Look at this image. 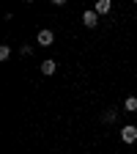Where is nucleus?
<instances>
[{"label": "nucleus", "mask_w": 137, "mask_h": 154, "mask_svg": "<svg viewBox=\"0 0 137 154\" xmlns=\"http://www.w3.org/2000/svg\"><path fill=\"white\" fill-rule=\"evenodd\" d=\"M121 140H124V143H134V140H137V127H134V124H126V127L121 129Z\"/></svg>", "instance_id": "1"}, {"label": "nucleus", "mask_w": 137, "mask_h": 154, "mask_svg": "<svg viewBox=\"0 0 137 154\" xmlns=\"http://www.w3.org/2000/svg\"><path fill=\"white\" fill-rule=\"evenodd\" d=\"M8 58H11V47L3 44V47H0V61H8Z\"/></svg>", "instance_id": "8"}, {"label": "nucleus", "mask_w": 137, "mask_h": 154, "mask_svg": "<svg viewBox=\"0 0 137 154\" xmlns=\"http://www.w3.org/2000/svg\"><path fill=\"white\" fill-rule=\"evenodd\" d=\"M115 116H118V110H112V107H107L102 119H104V124H112V121H115Z\"/></svg>", "instance_id": "7"}, {"label": "nucleus", "mask_w": 137, "mask_h": 154, "mask_svg": "<svg viewBox=\"0 0 137 154\" xmlns=\"http://www.w3.org/2000/svg\"><path fill=\"white\" fill-rule=\"evenodd\" d=\"M110 8H112V3H110V0H96V6H93V11L96 14H110Z\"/></svg>", "instance_id": "4"}, {"label": "nucleus", "mask_w": 137, "mask_h": 154, "mask_svg": "<svg viewBox=\"0 0 137 154\" xmlns=\"http://www.w3.org/2000/svg\"><path fill=\"white\" fill-rule=\"evenodd\" d=\"M55 42V33L49 30V28H44V30H38V47H49Z\"/></svg>", "instance_id": "2"}, {"label": "nucleus", "mask_w": 137, "mask_h": 154, "mask_svg": "<svg viewBox=\"0 0 137 154\" xmlns=\"http://www.w3.org/2000/svg\"><path fill=\"white\" fill-rule=\"evenodd\" d=\"M41 74H55V61L52 58H47V61L41 63Z\"/></svg>", "instance_id": "6"}, {"label": "nucleus", "mask_w": 137, "mask_h": 154, "mask_svg": "<svg viewBox=\"0 0 137 154\" xmlns=\"http://www.w3.org/2000/svg\"><path fill=\"white\" fill-rule=\"evenodd\" d=\"M82 25L85 28H96V25H99V14H96V11H85L82 14Z\"/></svg>", "instance_id": "3"}, {"label": "nucleus", "mask_w": 137, "mask_h": 154, "mask_svg": "<svg viewBox=\"0 0 137 154\" xmlns=\"http://www.w3.org/2000/svg\"><path fill=\"white\" fill-rule=\"evenodd\" d=\"M124 110H126V113H137V96H126Z\"/></svg>", "instance_id": "5"}]
</instances>
